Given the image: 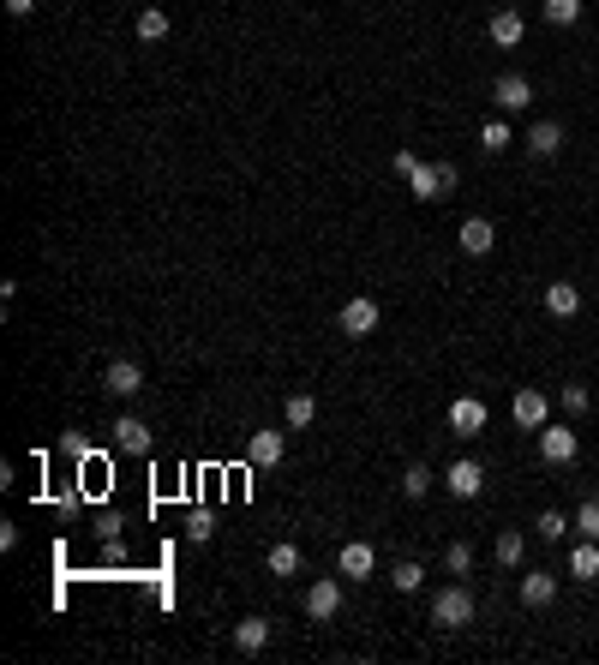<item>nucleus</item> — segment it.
Listing matches in <instances>:
<instances>
[{"instance_id": "f704fd0d", "label": "nucleus", "mask_w": 599, "mask_h": 665, "mask_svg": "<svg viewBox=\"0 0 599 665\" xmlns=\"http://www.w3.org/2000/svg\"><path fill=\"white\" fill-rule=\"evenodd\" d=\"M6 12H12V18H30V12H36V0H6Z\"/></svg>"}, {"instance_id": "473e14b6", "label": "nucleus", "mask_w": 599, "mask_h": 665, "mask_svg": "<svg viewBox=\"0 0 599 665\" xmlns=\"http://www.w3.org/2000/svg\"><path fill=\"white\" fill-rule=\"evenodd\" d=\"M210 534H216V522H210L204 510H192V516H186V540H198V546H204Z\"/></svg>"}, {"instance_id": "0eeeda50", "label": "nucleus", "mask_w": 599, "mask_h": 665, "mask_svg": "<svg viewBox=\"0 0 599 665\" xmlns=\"http://www.w3.org/2000/svg\"><path fill=\"white\" fill-rule=\"evenodd\" d=\"M492 102H498L504 114H522V108H534V84H528L522 72H504V78L492 84Z\"/></svg>"}, {"instance_id": "aec40b11", "label": "nucleus", "mask_w": 599, "mask_h": 665, "mask_svg": "<svg viewBox=\"0 0 599 665\" xmlns=\"http://www.w3.org/2000/svg\"><path fill=\"white\" fill-rule=\"evenodd\" d=\"M570 582H599V540L570 546Z\"/></svg>"}, {"instance_id": "f3484780", "label": "nucleus", "mask_w": 599, "mask_h": 665, "mask_svg": "<svg viewBox=\"0 0 599 665\" xmlns=\"http://www.w3.org/2000/svg\"><path fill=\"white\" fill-rule=\"evenodd\" d=\"M408 192H414L420 204H438V198H444V174H438V162H414V174H408Z\"/></svg>"}, {"instance_id": "f257e3e1", "label": "nucleus", "mask_w": 599, "mask_h": 665, "mask_svg": "<svg viewBox=\"0 0 599 665\" xmlns=\"http://www.w3.org/2000/svg\"><path fill=\"white\" fill-rule=\"evenodd\" d=\"M474 612H480V606H474L468 582H450V588H438V594H432V624H438V630H468V624H474Z\"/></svg>"}, {"instance_id": "1a4fd4ad", "label": "nucleus", "mask_w": 599, "mask_h": 665, "mask_svg": "<svg viewBox=\"0 0 599 665\" xmlns=\"http://www.w3.org/2000/svg\"><path fill=\"white\" fill-rule=\"evenodd\" d=\"M486 36H492L498 48H522V42H528V18H522L516 6H504V12H492V24H486Z\"/></svg>"}, {"instance_id": "2f4dec72", "label": "nucleus", "mask_w": 599, "mask_h": 665, "mask_svg": "<svg viewBox=\"0 0 599 665\" xmlns=\"http://www.w3.org/2000/svg\"><path fill=\"white\" fill-rule=\"evenodd\" d=\"M558 402H564V414H588V408H594L588 384H564V396H558Z\"/></svg>"}, {"instance_id": "f03ea898", "label": "nucleus", "mask_w": 599, "mask_h": 665, "mask_svg": "<svg viewBox=\"0 0 599 665\" xmlns=\"http://www.w3.org/2000/svg\"><path fill=\"white\" fill-rule=\"evenodd\" d=\"M534 438H540V462H552V468H570V462L582 456V438H576L564 420H546Z\"/></svg>"}, {"instance_id": "4468645a", "label": "nucleus", "mask_w": 599, "mask_h": 665, "mask_svg": "<svg viewBox=\"0 0 599 665\" xmlns=\"http://www.w3.org/2000/svg\"><path fill=\"white\" fill-rule=\"evenodd\" d=\"M306 612H312L318 624H330V618L342 612V582H336V576H324V582H312V588H306Z\"/></svg>"}, {"instance_id": "c85d7f7f", "label": "nucleus", "mask_w": 599, "mask_h": 665, "mask_svg": "<svg viewBox=\"0 0 599 665\" xmlns=\"http://www.w3.org/2000/svg\"><path fill=\"white\" fill-rule=\"evenodd\" d=\"M432 486H438V474H432V468H426V462H414V468H408V474H402V492H408V498H426V492H432Z\"/></svg>"}, {"instance_id": "6e6552de", "label": "nucleus", "mask_w": 599, "mask_h": 665, "mask_svg": "<svg viewBox=\"0 0 599 665\" xmlns=\"http://www.w3.org/2000/svg\"><path fill=\"white\" fill-rule=\"evenodd\" d=\"M108 432H114V450H126V456H150V444H156V438H150V426H144L138 414H120Z\"/></svg>"}, {"instance_id": "b1692460", "label": "nucleus", "mask_w": 599, "mask_h": 665, "mask_svg": "<svg viewBox=\"0 0 599 665\" xmlns=\"http://www.w3.org/2000/svg\"><path fill=\"white\" fill-rule=\"evenodd\" d=\"M570 528H576V516H564V510H540V522H534V534H540V540H552V546H558Z\"/></svg>"}, {"instance_id": "7c9ffc66", "label": "nucleus", "mask_w": 599, "mask_h": 665, "mask_svg": "<svg viewBox=\"0 0 599 665\" xmlns=\"http://www.w3.org/2000/svg\"><path fill=\"white\" fill-rule=\"evenodd\" d=\"M576 534H582V540H599V498H582V510H576Z\"/></svg>"}, {"instance_id": "9d476101", "label": "nucleus", "mask_w": 599, "mask_h": 665, "mask_svg": "<svg viewBox=\"0 0 599 665\" xmlns=\"http://www.w3.org/2000/svg\"><path fill=\"white\" fill-rule=\"evenodd\" d=\"M522 144H528V156H540V162H552V156L564 150V120H534Z\"/></svg>"}, {"instance_id": "cd10ccee", "label": "nucleus", "mask_w": 599, "mask_h": 665, "mask_svg": "<svg viewBox=\"0 0 599 665\" xmlns=\"http://www.w3.org/2000/svg\"><path fill=\"white\" fill-rule=\"evenodd\" d=\"M282 420H288V426L300 432V426H312V420H318V402H312V396H288V408H282Z\"/></svg>"}, {"instance_id": "20e7f679", "label": "nucleus", "mask_w": 599, "mask_h": 665, "mask_svg": "<svg viewBox=\"0 0 599 665\" xmlns=\"http://www.w3.org/2000/svg\"><path fill=\"white\" fill-rule=\"evenodd\" d=\"M510 420H516L522 432H540V426L552 420V396H546V390H516V402H510Z\"/></svg>"}, {"instance_id": "a211bd4d", "label": "nucleus", "mask_w": 599, "mask_h": 665, "mask_svg": "<svg viewBox=\"0 0 599 665\" xmlns=\"http://www.w3.org/2000/svg\"><path fill=\"white\" fill-rule=\"evenodd\" d=\"M234 648L240 654H264L270 648V618H240L234 624Z\"/></svg>"}, {"instance_id": "39448f33", "label": "nucleus", "mask_w": 599, "mask_h": 665, "mask_svg": "<svg viewBox=\"0 0 599 665\" xmlns=\"http://www.w3.org/2000/svg\"><path fill=\"white\" fill-rule=\"evenodd\" d=\"M444 486H450V498H462V504H468V498H480V492H486V468H480L474 456H462V462H450V468H444Z\"/></svg>"}, {"instance_id": "412c9836", "label": "nucleus", "mask_w": 599, "mask_h": 665, "mask_svg": "<svg viewBox=\"0 0 599 665\" xmlns=\"http://www.w3.org/2000/svg\"><path fill=\"white\" fill-rule=\"evenodd\" d=\"M492 552H498V564H504V570H522V564H528V534H516V528H504Z\"/></svg>"}, {"instance_id": "a878e982", "label": "nucleus", "mask_w": 599, "mask_h": 665, "mask_svg": "<svg viewBox=\"0 0 599 665\" xmlns=\"http://www.w3.org/2000/svg\"><path fill=\"white\" fill-rule=\"evenodd\" d=\"M444 570H450V576H474V546H468V540H450V546H444Z\"/></svg>"}, {"instance_id": "dca6fc26", "label": "nucleus", "mask_w": 599, "mask_h": 665, "mask_svg": "<svg viewBox=\"0 0 599 665\" xmlns=\"http://www.w3.org/2000/svg\"><path fill=\"white\" fill-rule=\"evenodd\" d=\"M246 456H252V468H276L282 456H288V438L270 426V432H252V444H246Z\"/></svg>"}, {"instance_id": "c756f323", "label": "nucleus", "mask_w": 599, "mask_h": 665, "mask_svg": "<svg viewBox=\"0 0 599 665\" xmlns=\"http://www.w3.org/2000/svg\"><path fill=\"white\" fill-rule=\"evenodd\" d=\"M420 576H426V570L408 558V564H396V570H390V588H396V594H420Z\"/></svg>"}, {"instance_id": "423d86ee", "label": "nucleus", "mask_w": 599, "mask_h": 665, "mask_svg": "<svg viewBox=\"0 0 599 665\" xmlns=\"http://www.w3.org/2000/svg\"><path fill=\"white\" fill-rule=\"evenodd\" d=\"M336 570H342L348 582H372V570H378V546H372V540H348V546L336 552Z\"/></svg>"}, {"instance_id": "f8f14e48", "label": "nucleus", "mask_w": 599, "mask_h": 665, "mask_svg": "<svg viewBox=\"0 0 599 665\" xmlns=\"http://www.w3.org/2000/svg\"><path fill=\"white\" fill-rule=\"evenodd\" d=\"M102 390H108V396H126V402H132V396L144 390V366H138V360H114V366L102 372Z\"/></svg>"}, {"instance_id": "4be33fe9", "label": "nucleus", "mask_w": 599, "mask_h": 665, "mask_svg": "<svg viewBox=\"0 0 599 665\" xmlns=\"http://www.w3.org/2000/svg\"><path fill=\"white\" fill-rule=\"evenodd\" d=\"M510 144H516V126H510V120H486V126H480V150H486V156H504Z\"/></svg>"}, {"instance_id": "72a5a7b5", "label": "nucleus", "mask_w": 599, "mask_h": 665, "mask_svg": "<svg viewBox=\"0 0 599 665\" xmlns=\"http://www.w3.org/2000/svg\"><path fill=\"white\" fill-rule=\"evenodd\" d=\"M414 162H420V156H414V150H396V156H390V168H396V174H402V180H408V174H414Z\"/></svg>"}, {"instance_id": "5701e85b", "label": "nucleus", "mask_w": 599, "mask_h": 665, "mask_svg": "<svg viewBox=\"0 0 599 665\" xmlns=\"http://www.w3.org/2000/svg\"><path fill=\"white\" fill-rule=\"evenodd\" d=\"M132 30H138V42H162V36H168V12H162V6H144Z\"/></svg>"}, {"instance_id": "ddd939ff", "label": "nucleus", "mask_w": 599, "mask_h": 665, "mask_svg": "<svg viewBox=\"0 0 599 665\" xmlns=\"http://www.w3.org/2000/svg\"><path fill=\"white\" fill-rule=\"evenodd\" d=\"M450 432L480 438V432H486V402H480V396H456V402H450Z\"/></svg>"}, {"instance_id": "7ed1b4c3", "label": "nucleus", "mask_w": 599, "mask_h": 665, "mask_svg": "<svg viewBox=\"0 0 599 665\" xmlns=\"http://www.w3.org/2000/svg\"><path fill=\"white\" fill-rule=\"evenodd\" d=\"M378 318H384V312H378V300H372V294H354V300L336 312V330L360 342V336H372V330H378Z\"/></svg>"}, {"instance_id": "6ab92c4d", "label": "nucleus", "mask_w": 599, "mask_h": 665, "mask_svg": "<svg viewBox=\"0 0 599 665\" xmlns=\"http://www.w3.org/2000/svg\"><path fill=\"white\" fill-rule=\"evenodd\" d=\"M546 312H552V318H576V312H582V288H576V282H552V288H546Z\"/></svg>"}, {"instance_id": "bb28decb", "label": "nucleus", "mask_w": 599, "mask_h": 665, "mask_svg": "<svg viewBox=\"0 0 599 665\" xmlns=\"http://www.w3.org/2000/svg\"><path fill=\"white\" fill-rule=\"evenodd\" d=\"M540 12H546V24H558V30H570V24H582V0H546Z\"/></svg>"}, {"instance_id": "2eb2a0df", "label": "nucleus", "mask_w": 599, "mask_h": 665, "mask_svg": "<svg viewBox=\"0 0 599 665\" xmlns=\"http://www.w3.org/2000/svg\"><path fill=\"white\" fill-rule=\"evenodd\" d=\"M552 600H558V570H528V576H522V606L546 612Z\"/></svg>"}, {"instance_id": "393cba45", "label": "nucleus", "mask_w": 599, "mask_h": 665, "mask_svg": "<svg viewBox=\"0 0 599 665\" xmlns=\"http://www.w3.org/2000/svg\"><path fill=\"white\" fill-rule=\"evenodd\" d=\"M270 576H300V546H294V540H276V546H270Z\"/></svg>"}, {"instance_id": "9b49d317", "label": "nucleus", "mask_w": 599, "mask_h": 665, "mask_svg": "<svg viewBox=\"0 0 599 665\" xmlns=\"http://www.w3.org/2000/svg\"><path fill=\"white\" fill-rule=\"evenodd\" d=\"M456 240H462V252H468V258H486V252L498 246V228H492L486 216H462V228H456Z\"/></svg>"}]
</instances>
